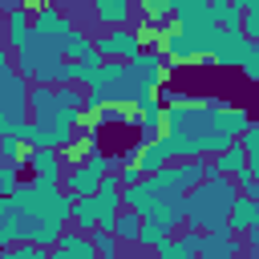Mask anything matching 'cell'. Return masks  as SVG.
<instances>
[{
    "mask_svg": "<svg viewBox=\"0 0 259 259\" xmlns=\"http://www.w3.org/2000/svg\"><path fill=\"white\" fill-rule=\"evenodd\" d=\"M20 170H32L36 178H53V182H65V154L57 146H24L20 154Z\"/></svg>",
    "mask_w": 259,
    "mask_h": 259,
    "instance_id": "obj_4",
    "label": "cell"
},
{
    "mask_svg": "<svg viewBox=\"0 0 259 259\" xmlns=\"http://www.w3.org/2000/svg\"><path fill=\"white\" fill-rule=\"evenodd\" d=\"M210 170H219V174H239V170H247V146L243 142H231L227 150H219V154H210Z\"/></svg>",
    "mask_w": 259,
    "mask_h": 259,
    "instance_id": "obj_13",
    "label": "cell"
},
{
    "mask_svg": "<svg viewBox=\"0 0 259 259\" xmlns=\"http://www.w3.org/2000/svg\"><path fill=\"white\" fill-rule=\"evenodd\" d=\"M243 32H247L251 40H259V20H255L251 12H247V20H243Z\"/></svg>",
    "mask_w": 259,
    "mask_h": 259,
    "instance_id": "obj_29",
    "label": "cell"
},
{
    "mask_svg": "<svg viewBox=\"0 0 259 259\" xmlns=\"http://www.w3.org/2000/svg\"><path fill=\"white\" fill-rule=\"evenodd\" d=\"M247 40H251V36H247L243 28H227V24H214V40H210V65H223V69H239Z\"/></svg>",
    "mask_w": 259,
    "mask_h": 259,
    "instance_id": "obj_3",
    "label": "cell"
},
{
    "mask_svg": "<svg viewBox=\"0 0 259 259\" xmlns=\"http://www.w3.org/2000/svg\"><path fill=\"white\" fill-rule=\"evenodd\" d=\"M97 223H101L97 194H85V198H77V202H73V227H81V231H93Z\"/></svg>",
    "mask_w": 259,
    "mask_h": 259,
    "instance_id": "obj_17",
    "label": "cell"
},
{
    "mask_svg": "<svg viewBox=\"0 0 259 259\" xmlns=\"http://www.w3.org/2000/svg\"><path fill=\"white\" fill-rule=\"evenodd\" d=\"M93 4V20L101 28H121L130 24V12L138 8V0H89Z\"/></svg>",
    "mask_w": 259,
    "mask_h": 259,
    "instance_id": "obj_10",
    "label": "cell"
},
{
    "mask_svg": "<svg viewBox=\"0 0 259 259\" xmlns=\"http://www.w3.org/2000/svg\"><path fill=\"white\" fill-rule=\"evenodd\" d=\"M93 49H97V36H89V32H81V28L69 32V40H65V57H69V61H81V57H89Z\"/></svg>",
    "mask_w": 259,
    "mask_h": 259,
    "instance_id": "obj_20",
    "label": "cell"
},
{
    "mask_svg": "<svg viewBox=\"0 0 259 259\" xmlns=\"http://www.w3.org/2000/svg\"><path fill=\"white\" fill-rule=\"evenodd\" d=\"M138 12H142V20H150V24H166V20H174L170 0H138Z\"/></svg>",
    "mask_w": 259,
    "mask_h": 259,
    "instance_id": "obj_21",
    "label": "cell"
},
{
    "mask_svg": "<svg viewBox=\"0 0 259 259\" xmlns=\"http://www.w3.org/2000/svg\"><path fill=\"white\" fill-rule=\"evenodd\" d=\"M53 259H97V243H93V235H89V231L69 227V231L57 239Z\"/></svg>",
    "mask_w": 259,
    "mask_h": 259,
    "instance_id": "obj_7",
    "label": "cell"
},
{
    "mask_svg": "<svg viewBox=\"0 0 259 259\" xmlns=\"http://www.w3.org/2000/svg\"><path fill=\"white\" fill-rule=\"evenodd\" d=\"M239 142L247 146V166H251V174L259 178V125L251 121V125H247V130L239 134Z\"/></svg>",
    "mask_w": 259,
    "mask_h": 259,
    "instance_id": "obj_22",
    "label": "cell"
},
{
    "mask_svg": "<svg viewBox=\"0 0 259 259\" xmlns=\"http://www.w3.org/2000/svg\"><path fill=\"white\" fill-rule=\"evenodd\" d=\"M32 28H36V12H32L28 4L4 12V45H8V49H24L28 36H32Z\"/></svg>",
    "mask_w": 259,
    "mask_h": 259,
    "instance_id": "obj_8",
    "label": "cell"
},
{
    "mask_svg": "<svg viewBox=\"0 0 259 259\" xmlns=\"http://www.w3.org/2000/svg\"><path fill=\"white\" fill-rule=\"evenodd\" d=\"M101 170H93L89 162H81V166H69L65 170V190L73 194V198H85V194H97V186H101Z\"/></svg>",
    "mask_w": 259,
    "mask_h": 259,
    "instance_id": "obj_11",
    "label": "cell"
},
{
    "mask_svg": "<svg viewBox=\"0 0 259 259\" xmlns=\"http://www.w3.org/2000/svg\"><path fill=\"white\" fill-rule=\"evenodd\" d=\"M243 194H251V198H255V202H259V178H255V182H251V186H247V190H243Z\"/></svg>",
    "mask_w": 259,
    "mask_h": 259,
    "instance_id": "obj_34",
    "label": "cell"
},
{
    "mask_svg": "<svg viewBox=\"0 0 259 259\" xmlns=\"http://www.w3.org/2000/svg\"><path fill=\"white\" fill-rule=\"evenodd\" d=\"M174 24H178L182 32H202V28L219 24V20H214L210 4H198V8H186V12H178V16H174Z\"/></svg>",
    "mask_w": 259,
    "mask_h": 259,
    "instance_id": "obj_14",
    "label": "cell"
},
{
    "mask_svg": "<svg viewBox=\"0 0 259 259\" xmlns=\"http://www.w3.org/2000/svg\"><path fill=\"white\" fill-rule=\"evenodd\" d=\"M243 251H247V239L235 231H219V235L206 231V239H202V259H235Z\"/></svg>",
    "mask_w": 259,
    "mask_h": 259,
    "instance_id": "obj_9",
    "label": "cell"
},
{
    "mask_svg": "<svg viewBox=\"0 0 259 259\" xmlns=\"http://www.w3.org/2000/svg\"><path fill=\"white\" fill-rule=\"evenodd\" d=\"M239 73H243L247 81H255V85H259V40H247L243 61H239Z\"/></svg>",
    "mask_w": 259,
    "mask_h": 259,
    "instance_id": "obj_23",
    "label": "cell"
},
{
    "mask_svg": "<svg viewBox=\"0 0 259 259\" xmlns=\"http://www.w3.org/2000/svg\"><path fill=\"white\" fill-rule=\"evenodd\" d=\"M130 69H134V77H138L146 89H158V85H166V77L174 73V65H170L166 49H142V53L130 61Z\"/></svg>",
    "mask_w": 259,
    "mask_h": 259,
    "instance_id": "obj_6",
    "label": "cell"
},
{
    "mask_svg": "<svg viewBox=\"0 0 259 259\" xmlns=\"http://www.w3.org/2000/svg\"><path fill=\"white\" fill-rule=\"evenodd\" d=\"M36 28H45V32H49V36H57V40H69V32H77L73 16H69V12H61L57 4H49V8H40V12H36Z\"/></svg>",
    "mask_w": 259,
    "mask_h": 259,
    "instance_id": "obj_12",
    "label": "cell"
},
{
    "mask_svg": "<svg viewBox=\"0 0 259 259\" xmlns=\"http://www.w3.org/2000/svg\"><path fill=\"white\" fill-rule=\"evenodd\" d=\"M255 259H259V247H255Z\"/></svg>",
    "mask_w": 259,
    "mask_h": 259,
    "instance_id": "obj_35",
    "label": "cell"
},
{
    "mask_svg": "<svg viewBox=\"0 0 259 259\" xmlns=\"http://www.w3.org/2000/svg\"><path fill=\"white\" fill-rule=\"evenodd\" d=\"M49 4H53V0H28V8H32V12H40V8H49Z\"/></svg>",
    "mask_w": 259,
    "mask_h": 259,
    "instance_id": "obj_33",
    "label": "cell"
},
{
    "mask_svg": "<svg viewBox=\"0 0 259 259\" xmlns=\"http://www.w3.org/2000/svg\"><path fill=\"white\" fill-rule=\"evenodd\" d=\"M24 4H28V0H0V8H4V12H12V8H24Z\"/></svg>",
    "mask_w": 259,
    "mask_h": 259,
    "instance_id": "obj_31",
    "label": "cell"
},
{
    "mask_svg": "<svg viewBox=\"0 0 259 259\" xmlns=\"http://www.w3.org/2000/svg\"><path fill=\"white\" fill-rule=\"evenodd\" d=\"M89 235H93V243H97V255H101V259H117V255H121V247H125V243L117 239V231H113V227H93Z\"/></svg>",
    "mask_w": 259,
    "mask_h": 259,
    "instance_id": "obj_18",
    "label": "cell"
},
{
    "mask_svg": "<svg viewBox=\"0 0 259 259\" xmlns=\"http://www.w3.org/2000/svg\"><path fill=\"white\" fill-rule=\"evenodd\" d=\"M239 182L231 174L210 170L194 190H186V227H202L210 235L231 231V210L239 202Z\"/></svg>",
    "mask_w": 259,
    "mask_h": 259,
    "instance_id": "obj_1",
    "label": "cell"
},
{
    "mask_svg": "<svg viewBox=\"0 0 259 259\" xmlns=\"http://www.w3.org/2000/svg\"><path fill=\"white\" fill-rule=\"evenodd\" d=\"M16 186H20V166L16 162H0V198L16 194Z\"/></svg>",
    "mask_w": 259,
    "mask_h": 259,
    "instance_id": "obj_26",
    "label": "cell"
},
{
    "mask_svg": "<svg viewBox=\"0 0 259 259\" xmlns=\"http://www.w3.org/2000/svg\"><path fill=\"white\" fill-rule=\"evenodd\" d=\"M223 121H227L235 134H243L255 117H251V109H243V105H223Z\"/></svg>",
    "mask_w": 259,
    "mask_h": 259,
    "instance_id": "obj_25",
    "label": "cell"
},
{
    "mask_svg": "<svg viewBox=\"0 0 259 259\" xmlns=\"http://www.w3.org/2000/svg\"><path fill=\"white\" fill-rule=\"evenodd\" d=\"M158 97H162L166 105H174V101H190L194 93H182V89H174V85H158Z\"/></svg>",
    "mask_w": 259,
    "mask_h": 259,
    "instance_id": "obj_28",
    "label": "cell"
},
{
    "mask_svg": "<svg viewBox=\"0 0 259 259\" xmlns=\"http://www.w3.org/2000/svg\"><path fill=\"white\" fill-rule=\"evenodd\" d=\"M142 214L134 210V206H121V214H117V223H113V231H117V239L125 243V247H138V235H142Z\"/></svg>",
    "mask_w": 259,
    "mask_h": 259,
    "instance_id": "obj_15",
    "label": "cell"
},
{
    "mask_svg": "<svg viewBox=\"0 0 259 259\" xmlns=\"http://www.w3.org/2000/svg\"><path fill=\"white\" fill-rule=\"evenodd\" d=\"M255 223H259V219H255Z\"/></svg>",
    "mask_w": 259,
    "mask_h": 259,
    "instance_id": "obj_36",
    "label": "cell"
},
{
    "mask_svg": "<svg viewBox=\"0 0 259 259\" xmlns=\"http://www.w3.org/2000/svg\"><path fill=\"white\" fill-rule=\"evenodd\" d=\"M174 235V227L170 223H158V219H146L142 223V235H138V247H146V251H154L162 239H170Z\"/></svg>",
    "mask_w": 259,
    "mask_h": 259,
    "instance_id": "obj_19",
    "label": "cell"
},
{
    "mask_svg": "<svg viewBox=\"0 0 259 259\" xmlns=\"http://www.w3.org/2000/svg\"><path fill=\"white\" fill-rule=\"evenodd\" d=\"M239 4H243V8H247V12L255 16V20H259V0H239Z\"/></svg>",
    "mask_w": 259,
    "mask_h": 259,
    "instance_id": "obj_32",
    "label": "cell"
},
{
    "mask_svg": "<svg viewBox=\"0 0 259 259\" xmlns=\"http://www.w3.org/2000/svg\"><path fill=\"white\" fill-rule=\"evenodd\" d=\"M97 49H101L109 61H134L146 45H142V32H138V28L121 24V28H105V32L97 36Z\"/></svg>",
    "mask_w": 259,
    "mask_h": 259,
    "instance_id": "obj_5",
    "label": "cell"
},
{
    "mask_svg": "<svg viewBox=\"0 0 259 259\" xmlns=\"http://www.w3.org/2000/svg\"><path fill=\"white\" fill-rule=\"evenodd\" d=\"M243 239H247V247L255 251V247H259V223H255V227H247V231H243Z\"/></svg>",
    "mask_w": 259,
    "mask_h": 259,
    "instance_id": "obj_30",
    "label": "cell"
},
{
    "mask_svg": "<svg viewBox=\"0 0 259 259\" xmlns=\"http://www.w3.org/2000/svg\"><path fill=\"white\" fill-rule=\"evenodd\" d=\"M255 219H259V202H255L251 194H239V202H235V210H231V231L243 235L247 227H255Z\"/></svg>",
    "mask_w": 259,
    "mask_h": 259,
    "instance_id": "obj_16",
    "label": "cell"
},
{
    "mask_svg": "<svg viewBox=\"0 0 259 259\" xmlns=\"http://www.w3.org/2000/svg\"><path fill=\"white\" fill-rule=\"evenodd\" d=\"M20 154H24V138L20 134H0V162H16L20 166Z\"/></svg>",
    "mask_w": 259,
    "mask_h": 259,
    "instance_id": "obj_24",
    "label": "cell"
},
{
    "mask_svg": "<svg viewBox=\"0 0 259 259\" xmlns=\"http://www.w3.org/2000/svg\"><path fill=\"white\" fill-rule=\"evenodd\" d=\"M206 174H210V162H202V158H178V162H166L162 170H154L150 182L162 186V190H194Z\"/></svg>",
    "mask_w": 259,
    "mask_h": 259,
    "instance_id": "obj_2",
    "label": "cell"
},
{
    "mask_svg": "<svg viewBox=\"0 0 259 259\" xmlns=\"http://www.w3.org/2000/svg\"><path fill=\"white\" fill-rule=\"evenodd\" d=\"M117 174H121V182H125V186H134V182H142V178H146V170H142V162H138V158H134V162H121V166H117Z\"/></svg>",
    "mask_w": 259,
    "mask_h": 259,
    "instance_id": "obj_27",
    "label": "cell"
}]
</instances>
